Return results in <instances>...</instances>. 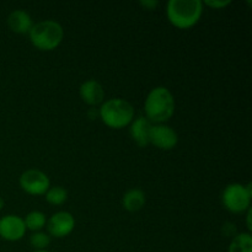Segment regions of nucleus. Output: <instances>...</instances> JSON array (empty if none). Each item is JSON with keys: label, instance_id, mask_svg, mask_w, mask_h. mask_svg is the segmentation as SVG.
<instances>
[{"label": "nucleus", "instance_id": "0eeeda50", "mask_svg": "<svg viewBox=\"0 0 252 252\" xmlns=\"http://www.w3.org/2000/svg\"><path fill=\"white\" fill-rule=\"evenodd\" d=\"M47 234L57 239L69 236L75 229V218L69 212L61 211L47 219Z\"/></svg>", "mask_w": 252, "mask_h": 252}, {"label": "nucleus", "instance_id": "f03ea898", "mask_svg": "<svg viewBox=\"0 0 252 252\" xmlns=\"http://www.w3.org/2000/svg\"><path fill=\"white\" fill-rule=\"evenodd\" d=\"M170 24L180 30H189L196 26L203 15L201 0H170L166 6Z\"/></svg>", "mask_w": 252, "mask_h": 252}, {"label": "nucleus", "instance_id": "423d86ee", "mask_svg": "<svg viewBox=\"0 0 252 252\" xmlns=\"http://www.w3.org/2000/svg\"><path fill=\"white\" fill-rule=\"evenodd\" d=\"M19 182L22 191L30 196H44L51 187L49 177L37 169H30L22 172Z\"/></svg>", "mask_w": 252, "mask_h": 252}, {"label": "nucleus", "instance_id": "5701e85b", "mask_svg": "<svg viewBox=\"0 0 252 252\" xmlns=\"http://www.w3.org/2000/svg\"><path fill=\"white\" fill-rule=\"evenodd\" d=\"M33 252H49L48 250H39V251H33Z\"/></svg>", "mask_w": 252, "mask_h": 252}, {"label": "nucleus", "instance_id": "1a4fd4ad", "mask_svg": "<svg viewBox=\"0 0 252 252\" xmlns=\"http://www.w3.org/2000/svg\"><path fill=\"white\" fill-rule=\"evenodd\" d=\"M26 225H25L24 218L15 214H7V216L0 218V238L6 241H19L26 234Z\"/></svg>", "mask_w": 252, "mask_h": 252}, {"label": "nucleus", "instance_id": "9d476101", "mask_svg": "<svg viewBox=\"0 0 252 252\" xmlns=\"http://www.w3.org/2000/svg\"><path fill=\"white\" fill-rule=\"evenodd\" d=\"M129 134L135 144L140 148H145L150 144V129L153 125L145 116L134 118L129 125Z\"/></svg>", "mask_w": 252, "mask_h": 252}, {"label": "nucleus", "instance_id": "412c9836", "mask_svg": "<svg viewBox=\"0 0 252 252\" xmlns=\"http://www.w3.org/2000/svg\"><path fill=\"white\" fill-rule=\"evenodd\" d=\"M251 216H252V211L251 207L248 209V216H246V221H248V229L249 231L252 230V224H251Z\"/></svg>", "mask_w": 252, "mask_h": 252}, {"label": "nucleus", "instance_id": "f8f14e48", "mask_svg": "<svg viewBox=\"0 0 252 252\" xmlns=\"http://www.w3.org/2000/svg\"><path fill=\"white\" fill-rule=\"evenodd\" d=\"M7 26L14 33L17 34H26L31 31L33 26L32 17L30 16L29 12L25 10H15L7 17Z\"/></svg>", "mask_w": 252, "mask_h": 252}, {"label": "nucleus", "instance_id": "20e7f679", "mask_svg": "<svg viewBox=\"0 0 252 252\" xmlns=\"http://www.w3.org/2000/svg\"><path fill=\"white\" fill-rule=\"evenodd\" d=\"M29 36L34 48L42 52H51L58 48L63 42L64 30L59 22L44 20L33 24Z\"/></svg>", "mask_w": 252, "mask_h": 252}, {"label": "nucleus", "instance_id": "6ab92c4d", "mask_svg": "<svg viewBox=\"0 0 252 252\" xmlns=\"http://www.w3.org/2000/svg\"><path fill=\"white\" fill-rule=\"evenodd\" d=\"M140 6L144 7L145 10H155L158 6H159V1L158 0H144V1L139 2Z\"/></svg>", "mask_w": 252, "mask_h": 252}, {"label": "nucleus", "instance_id": "6e6552de", "mask_svg": "<svg viewBox=\"0 0 252 252\" xmlns=\"http://www.w3.org/2000/svg\"><path fill=\"white\" fill-rule=\"evenodd\" d=\"M179 143V135L176 130L170 126L154 125L150 129V144L160 150H171Z\"/></svg>", "mask_w": 252, "mask_h": 252}, {"label": "nucleus", "instance_id": "f3484780", "mask_svg": "<svg viewBox=\"0 0 252 252\" xmlns=\"http://www.w3.org/2000/svg\"><path fill=\"white\" fill-rule=\"evenodd\" d=\"M30 244L34 249V251L47 250L51 244V236L43 231H36L30 236Z\"/></svg>", "mask_w": 252, "mask_h": 252}, {"label": "nucleus", "instance_id": "a211bd4d", "mask_svg": "<svg viewBox=\"0 0 252 252\" xmlns=\"http://www.w3.org/2000/svg\"><path fill=\"white\" fill-rule=\"evenodd\" d=\"M202 2H203V5H207V6L212 7V9L220 10L229 6L231 4V0H206V1Z\"/></svg>", "mask_w": 252, "mask_h": 252}, {"label": "nucleus", "instance_id": "ddd939ff", "mask_svg": "<svg viewBox=\"0 0 252 252\" xmlns=\"http://www.w3.org/2000/svg\"><path fill=\"white\" fill-rule=\"evenodd\" d=\"M145 193L139 189H132L122 197V206L128 212H138L144 207Z\"/></svg>", "mask_w": 252, "mask_h": 252}, {"label": "nucleus", "instance_id": "f257e3e1", "mask_svg": "<svg viewBox=\"0 0 252 252\" xmlns=\"http://www.w3.org/2000/svg\"><path fill=\"white\" fill-rule=\"evenodd\" d=\"M175 97L165 86L152 89L144 101L145 117L157 125L167 122L175 113Z\"/></svg>", "mask_w": 252, "mask_h": 252}, {"label": "nucleus", "instance_id": "9b49d317", "mask_svg": "<svg viewBox=\"0 0 252 252\" xmlns=\"http://www.w3.org/2000/svg\"><path fill=\"white\" fill-rule=\"evenodd\" d=\"M79 93H80L81 100L93 107L102 105L103 100H105V90H103L102 85L93 79L84 81L80 85Z\"/></svg>", "mask_w": 252, "mask_h": 252}, {"label": "nucleus", "instance_id": "dca6fc26", "mask_svg": "<svg viewBox=\"0 0 252 252\" xmlns=\"http://www.w3.org/2000/svg\"><path fill=\"white\" fill-rule=\"evenodd\" d=\"M44 196H46V201L52 206H62L68 199V192L62 186H54L49 187Z\"/></svg>", "mask_w": 252, "mask_h": 252}, {"label": "nucleus", "instance_id": "4468645a", "mask_svg": "<svg viewBox=\"0 0 252 252\" xmlns=\"http://www.w3.org/2000/svg\"><path fill=\"white\" fill-rule=\"evenodd\" d=\"M228 252H252V236L250 233L236 234L229 245Z\"/></svg>", "mask_w": 252, "mask_h": 252}, {"label": "nucleus", "instance_id": "39448f33", "mask_svg": "<svg viewBox=\"0 0 252 252\" xmlns=\"http://www.w3.org/2000/svg\"><path fill=\"white\" fill-rule=\"evenodd\" d=\"M252 198L251 184H229L221 193V202L231 213H244L250 208Z\"/></svg>", "mask_w": 252, "mask_h": 252}, {"label": "nucleus", "instance_id": "4be33fe9", "mask_svg": "<svg viewBox=\"0 0 252 252\" xmlns=\"http://www.w3.org/2000/svg\"><path fill=\"white\" fill-rule=\"evenodd\" d=\"M4 204H5V202H4V199H2V197L0 196V211H1L2 208H4Z\"/></svg>", "mask_w": 252, "mask_h": 252}, {"label": "nucleus", "instance_id": "7ed1b4c3", "mask_svg": "<svg viewBox=\"0 0 252 252\" xmlns=\"http://www.w3.org/2000/svg\"><path fill=\"white\" fill-rule=\"evenodd\" d=\"M98 113L103 125L111 129H122L134 120V107L125 98L106 100L98 108Z\"/></svg>", "mask_w": 252, "mask_h": 252}, {"label": "nucleus", "instance_id": "2eb2a0df", "mask_svg": "<svg viewBox=\"0 0 252 252\" xmlns=\"http://www.w3.org/2000/svg\"><path fill=\"white\" fill-rule=\"evenodd\" d=\"M24 221L25 225H26V229L36 233V231H41L42 229L46 226L47 218L46 214H44L43 212L33 211L30 212V213L27 214L26 218L24 219Z\"/></svg>", "mask_w": 252, "mask_h": 252}, {"label": "nucleus", "instance_id": "aec40b11", "mask_svg": "<svg viewBox=\"0 0 252 252\" xmlns=\"http://www.w3.org/2000/svg\"><path fill=\"white\" fill-rule=\"evenodd\" d=\"M88 116L90 120H96V117H100V113H98V110H96L95 107H93L89 110Z\"/></svg>", "mask_w": 252, "mask_h": 252}]
</instances>
